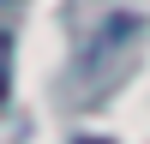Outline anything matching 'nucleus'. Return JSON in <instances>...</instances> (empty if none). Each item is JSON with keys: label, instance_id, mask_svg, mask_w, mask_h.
Here are the masks:
<instances>
[{"label": "nucleus", "instance_id": "2", "mask_svg": "<svg viewBox=\"0 0 150 144\" xmlns=\"http://www.w3.org/2000/svg\"><path fill=\"white\" fill-rule=\"evenodd\" d=\"M72 144H108V138H72Z\"/></svg>", "mask_w": 150, "mask_h": 144}, {"label": "nucleus", "instance_id": "3", "mask_svg": "<svg viewBox=\"0 0 150 144\" xmlns=\"http://www.w3.org/2000/svg\"><path fill=\"white\" fill-rule=\"evenodd\" d=\"M0 6H18V0H0Z\"/></svg>", "mask_w": 150, "mask_h": 144}, {"label": "nucleus", "instance_id": "1", "mask_svg": "<svg viewBox=\"0 0 150 144\" xmlns=\"http://www.w3.org/2000/svg\"><path fill=\"white\" fill-rule=\"evenodd\" d=\"M6 90H12V42L0 30V102H6Z\"/></svg>", "mask_w": 150, "mask_h": 144}]
</instances>
